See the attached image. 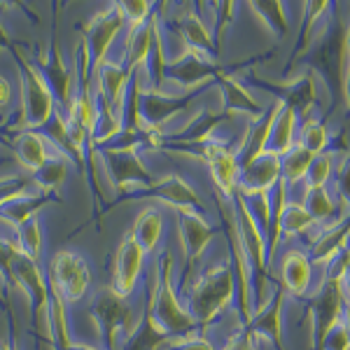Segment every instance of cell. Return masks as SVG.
Listing matches in <instances>:
<instances>
[{
	"label": "cell",
	"mask_w": 350,
	"mask_h": 350,
	"mask_svg": "<svg viewBox=\"0 0 350 350\" xmlns=\"http://www.w3.org/2000/svg\"><path fill=\"white\" fill-rule=\"evenodd\" d=\"M236 295V275L234 267L229 262L208 267L203 273L196 275V280L187 290V301L185 306L196 320L199 327L211 325L219 313L229 308Z\"/></svg>",
	"instance_id": "cell-1"
},
{
	"label": "cell",
	"mask_w": 350,
	"mask_h": 350,
	"mask_svg": "<svg viewBox=\"0 0 350 350\" xmlns=\"http://www.w3.org/2000/svg\"><path fill=\"white\" fill-rule=\"evenodd\" d=\"M148 315L171 338L194 334V332L199 329L196 320L191 318L187 306L180 301L178 290H175L173 255L168 250L163 252V257H159V264H157V280H154V290H152Z\"/></svg>",
	"instance_id": "cell-2"
},
{
	"label": "cell",
	"mask_w": 350,
	"mask_h": 350,
	"mask_svg": "<svg viewBox=\"0 0 350 350\" xmlns=\"http://www.w3.org/2000/svg\"><path fill=\"white\" fill-rule=\"evenodd\" d=\"M138 143H115L105 148H96L100 166L105 171V178L120 194H126L133 199V194H145L157 183L140 161Z\"/></svg>",
	"instance_id": "cell-3"
},
{
	"label": "cell",
	"mask_w": 350,
	"mask_h": 350,
	"mask_svg": "<svg viewBox=\"0 0 350 350\" xmlns=\"http://www.w3.org/2000/svg\"><path fill=\"white\" fill-rule=\"evenodd\" d=\"M348 26L325 21L313 44L308 47V66L325 80L329 92H343V75L350 64L346 47Z\"/></svg>",
	"instance_id": "cell-4"
},
{
	"label": "cell",
	"mask_w": 350,
	"mask_h": 350,
	"mask_svg": "<svg viewBox=\"0 0 350 350\" xmlns=\"http://www.w3.org/2000/svg\"><path fill=\"white\" fill-rule=\"evenodd\" d=\"M89 315H92L96 332L105 350H122L124 341L131 334L138 320H133V310L129 299L117 295L112 287H100L89 301Z\"/></svg>",
	"instance_id": "cell-5"
},
{
	"label": "cell",
	"mask_w": 350,
	"mask_h": 350,
	"mask_svg": "<svg viewBox=\"0 0 350 350\" xmlns=\"http://www.w3.org/2000/svg\"><path fill=\"white\" fill-rule=\"evenodd\" d=\"M16 52V49H14ZM19 59V77H21V115L16 122V131H42L59 110L52 89L44 84V80L38 72L36 64L21 56Z\"/></svg>",
	"instance_id": "cell-6"
},
{
	"label": "cell",
	"mask_w": 350,
	"mask_h": 350,
	"mask_svg": "<svg viewBox=\"0 0 350 350\" xmlns=\"http://www.w3.org/2000/svg\"><path fill=\"white\" fill-rule=\"evenodd\" d=\"M49 285L66 304L80 301L92 285V271L87 259L72 250H59L49 264Z\"/></svg>",
	"instance_id": "cell-7"
},
{
	"label": "cell",
	"mask_w": 350,
	"mask_h": 350,
	"mask_svg": "<svg viewBox=\"0 0 350 350\" xmlns=\"http://www.w3.org/2000/svg\"><path fill=\"white\" fill-rule=\"evenodd\" d=\"M124 28V16L120 10V3H112L105 10H100L98 14H94L87 24L82 26V44L87 49L89 66L92 72L108 59V52L115 42L117 33Z\"/></svg>",
	"instance_id": "cell-8"
},
{
	"label": "cell",
	"mask_w": 350,
	"mask_h": 350,
	"mask_svg": "<svg viewBox=\"0 0 350 350\" xmlns=\"http://www.w3.org/2000/svg\"><path fill=\"white\" fill-rule=\"evenodd\" d=\"M38 72L44 80L49 89H52L56 103H59L61 112L70 110L72 96H75V87H77V68L68 66V61L64 59V52L59 47V40L49 42V47L38 56Z\"/></svg>",
	"instance_id": "cell-9"
},
{
	"label": "cell",
	"mask_w": 350,
	"mask_h": 350,
	"mask_svg": "<svg viewBox=\"0 0 350 350\" xmlns=\"http://www.w3.org/2000/svg\"><path fill=\"white\" fill-rule=\"evenodd\" d=\"M308 315L310 325H313L315 350H325L327 336L343 315L341 280H323L318 285V290L308 299Z\"/></svg>",
	"instance_id": "cell-10"
},
{
	"label": "cell",
	"mask_w": 350,
	"mask_h": 350,
	"mask_svg": "<svg viewBox=\"0 0 350 350\" xmlns=\"http://www.w3.org/2000/svg\"><path fill=\"white\" fill-rule=\"evenodd\" d=\"M12 283L24 292L33 318L38 320V315L44 313L49 304V278L40 271L36 259L19 252V247H16L12 262H10V285Z\"/></svg>",
	"instance_id": "cell-11"
},
{
	"label": "cell",
	"mask_w": 350,
	"mask_h": 350,
	"mask_svg": "<svg viewBox=\"0 0 350 350\" xmlns=\"http://www.w3.org/2000/svg\"><path fill=\"white\" fill-rule=\"evenodd\" d=\"M217 75L219 72L213 59H208V56H203L199 52H191V49H183L166 66L163 82H173L178 87H183L185 94H191V89H199L201 82H208Z\"/></svg>",
	"instance_id": "cell-12"
},
{
	"label": "cell",
	"mask_w": 350,
	"mask_h": 350,
	"mask_svg": "<svg viewBox=\"0 0 350 350\" xmlns=\"http://www.w3.org/2000/svg\"><path fill=\"white\" fill-rule=\"evenodd\" d=\"M283 299H285V290L283 287H275L273 292L267 297V301L259 306L255 313H252L250 323L243 325L247 332H250L252 338H269L275 346V350H285V341H283Z\"/></svg>",
	"instance_id": "cell-13"
},
{
	"label": "cell",
	"mask_w": 350,
	"mask_h": 350,
	"mask_svg": "<svg viewBox=\"0 0 350 350\" xmlns=\"http://www.w3.org/2000/svg\"><path fill=\"white\" fill-rule=\"evenodd\" d=\"M52 201H59V196L47 194V191L38 189V187H24L10 196H3L0 199V219L5 224H10L12 229L21 227L28 219L38 217V213L42 211L44 206H49Z\"/></svg>",
	"instance_id": "cell-14"
},
{
	"label": "cell",
	"mask_w": 350,
	"mask_h": 350,
	"mask_svg": "<svg viewBox=\"0 0 350 350\" xmlns=\"http://www.w3.org/2000/svg\"><path fill=\"white\" fill-rule=\"evenodd\" d=\"M178 231L185 250V269L189 271L206 252L208 243L215 236V227L201 215V211H178Z\"/></svg>",
	"instance_id": "cell-15"
},
{
	"label": "cell",
	"mask_w": 350,
	"mask_h": 350,
	"mask_svg": "<svg viewBox=\"0 0 350 350\" xmlns=\"http://www.w3.org/2000/svg\"><path fill=\"white\" fill-rule=\"evenodd\" d=\"M143 259H145L143 247L131 239V234L126 239H122L115 255V271H112V283H110V287L120 297L129 299L133 295L140 278V271H143Z\"/></svg>",
	"instance_id": "cell-16"
},
{
	"label": "cell",
	"mask_w": 350,
	"mask_h": 350,
	"mask_svg": "<svg viewBox=\"0 0 350 350\" xmlns=\"http://www.w3.org/2000/svg\"><path fill=\"white\" fill-rule=\"evenodd\" d=\"M283 180V171H280V157L275 154H259L257 159L247 161L241 166L239 178V191L241 194H262V191H271L275 185Z\"/></svg>",
	"instance_id": "cell-17"
},
{
	"label": "cell",
	"mask_w": 350,
	"mask_h": 350,
	"mask_svg": "<svg viewBox=\"0 0 350 350\" xmlns=\"http://www.w3.org/2000/svg\"><path fill=\"white\" fill-rule=\"evenodd\" d=\"M96 77V94L110 105L117 115L122 117V108H124V96H126V87L131 82V72L126 70L122 59H105L103 64L94 70Z\"/></svg>",
	"instance_id": "cell-18"
},
{
	"label": "cell",
	"mask_w": 350,
	"mask_h": 350,
	"mask_svg": "<svg viewBox=\"0 0 350 350\" xmlns=\"http://www.w3.org/2000/svg\"><path fill=\"white\" fill-rule=\"evenodd\" d=\"M173 31L178 33L180 44L183 49H191V52H199L208 59L215 61V33H213L211 24L201 19V14L196 10H189V12L180 14L178 19L173 21Z\"/></svg>",
	"instance_id": "cell-19"
},
{
	"label": "cell",
	"mask_w": 350,
	"mask_h": 350,
	"mask_svg": "<svg viewBox=\"0 0 350 350\" xmlns=\"http://www.w3.org/2000/svg\"><path fill=\"white\" fill-rule=\"evenodd\" d=\"M143 196L159 199L168 206L178 208V211H201V199L196 189L180 175H166V178L157 180Z\"/></svg>",
	"instance_id": "cell-20"
},
{
	"label": "cell",
	"mask_w": 350,
	"mask_h": 350,
	"mask_svg": "<svg viewBox=\"0 0 350 350\" xmlns=\"http://www.w3.org/2000/svg\"><path fill=\"white\" fill-rule=\"evenodd\" d=\"M215 80L219 89V98H222L224 115L250 117V122H257L262 117V108H259L257 100L252 98V94L241 82H236L227 72H219Z\"/></svg>",
	"instance_id": "cell-21"
},
{
	"label": "cell",
	"mask_w": 350,
	"mask_h": 350,
	"mask_svg": "<svg viewBox=\"0 0 350 350\" xmlns=\"http://www.w3.org/2000/svg\"><path fill=\"white\" fill-rule=\"evenodd\" d=\"M350 241V215L336 219L334 224H327L320 231L318 239L310 243V264H325L332 262L334 257L341 255L343 250H348Z\"/></svg>",
	"instance_id": "cell-22"
},
{
	"label": "cell",
	"mask_w": 350,
	"mask_h": 350,
	"mask_svg": "<svg viewBox=\"0 0 350 350\" xmlns=\"http://www.w3.org/2000/svg\"><path fill=\"white\" fill-rule=\"evenodd\" d=\"M310 278H313L310 257L301 250H287L280 262V280H283L280 287L295 299H304L310 290Z\"/></svg>",
	"instance_id": "cell-23"
},
{
	"label": "cell",
	"mask_w": 350,
	"mask_h": 350,
	"mask_svg": "<svg viewBox=\"0 0 350 350\" xmlns=\"http://www.w3.org/2000/svg\"><path fill=\"white\" fill-rule=\"evenodd\" d=\"M152 49H154V16H152L148 24L129 28L122 61L131 75L135 70H148Z\"/></svg>",
	"instance_id": "cell-24"
},
{
	"label": "cell",
	"mask_w": 350,
	"mask_h": 350,
	"mask_svg": "<svg viewBox=\"0 0 350 350\" xmlns=\"http://www.w3.org/2000/svg\"><path fill=\"white\" fill-rule=\"evenodd\" d=\"M12 148L16 154V161L31 173H36L38 168H42L44 161L56 152L52 148V143H49L40 131H16Z\"/></svg>",
	"instance_id": "cell-25"
},
{
	"label": "cell",
	"mask_w": 350,
	"mask_h": 350,
	"mask_svg": "<svg viewBox=\"0 0 350 350\" xmlns=\"http://www.w3.org/2000/svg\"><path fill=\"white\" fill-rule=\"evenodd\" d=\"M271 92L278 96L280 103L295 110L299 117H306L313 110L315 98H318L313 75H299L292 82L283 84V87H273Z\"/></svg>",
	"instance_id": "cell-26"
},
{
	"label": "cell",
	"mask_w": 350,
	"mask_h": 350,
	"mask_svg": "<svg viewBox=\"0 0 350 350\" xmlns=\"http://www.w3.org/2000/svg\"><path fill=\"white\" fill-rule=\"evenodd\" d=\"M297 126H299V115L292 108H287L278 100V115L271 126V135L267 143V152L275 157H285L287 152L297 145Z\"/></svg>",
	"instance_id": "cell-27"
},
{
	"label": "cell",
	"mask_w": 350,
	"mask_h": 350,
	"mask_svg": "<svg viewBox=\"0 0 350 350\" xmlns=\"http://www.w3.org/2000/svg\"><path fill=\"white\" fill-rule=\"evenodd\" d=\"M161 229H163V215L159 208L154 206H148L140 211V215L135 217L133 222V229H131V239L143 247V252L154 250L161 241Z\"/></svg>",
	"instance_id": "cell-28"
},
{
	"label": "cell",
	"mask_w": 350,
	"mask_h": 350,
	"mask_svg": "<svg viewBox=\"0 0 350 350\" xmlns=\"http://www.w3.org/2000/svg\"><path fill=\"white\" fill-rule=\"evenodd\" d=\"M173 338L161 329L148 313L135 323L131 334L124 341L122 350H159L161 346H168Z\"/></svg>",
	"instance_id": "cell-29"
},
{
	"label": "cell",
	"mask_w": 350,
	"mask_h": 350,
	"mask_svg": "<svg viewBox=\"0 0 350 350\" xmlns=\"http://www.w3.org/2000/svg\"><path fill=\"white\" fill-rule=\"evenodd\" d=\"M70 166H72V161L68 159L66 154H61V152H54V154L49 157L47 161H44V166L38 168V171L33 173V178H31L33 180V187L47 191V194L59 196L61 185L66 183Z\"/></svg>",
	"instance_id": "cell-30"
},
{
	"label": "cell",
	"mask_w": 350,
	"mask_h": 350,
	"mask_svg": "<svg viewBox=\"0 0 350 350\" xmlns=\"http://www.w3.org/2000/svg\"><path fill=\"white\" fill-rule=\"evenodd\" d=\"M313 159H315L313 152L304 150L301 145H295L285 157H280V171H283V180L287 183V187L292 189L295 185L304 183Z\"/></svg>",
	"instance_id": "cell-31"
},
{
	"label": "cell",
	"mask_w": 350,
	"mask_h": 350,
	"mask_svg": "<svg viewBox=\"0 0 350 350\" xmlns=\"http://www.w3.org/2000/svg\"><path fill=\"white\" fill-rule=\"evenodd\" d=\"M250 8H252V12L259 16V21H262L275 38L287 36L290 21H287V12L283 10L280 0H259V3H250Z\"/></svg>",
	"instance_id": "cell-32"
},
{
	"label": "cell",
	"mask_w": 350,
	"mask_h": 350,
	"mask_svg": "<svg viewBox=\"0 0 350 350\" xmlns=\"http://www.w3.org/2000/svg\"><path fill=\"white\" fill-rule=\"evenodd\" d=\"M315 219L304 208V203H290L287 201L283 217H280V236L285 239H295V236H304L313 229Z\"/></svg>",
	"instance_id": "cell-33"
},
{
	"label": "cell",
	"mask_w": 350,
	"mask_h": 350,
	"mask_svg": "<svg viewBox=\"0 0 350 350\" xmlns=\"http://www.w3.org/2000/svg\"><path fill=\"white\" fill-rule=\"evenodd\" d=\"M14 243L19 247V252H24L26 257L31 259H40V252H42V227H40V219L33 217L24 222L21 227L14 229Z\"/></svg>",
	"instance_id": "cell-34"
},
{
	"label": "cell",
	"mask_w": 350,
	"mask_h": 350,
	"mask_svg": "<svg viewBox=\"0 0 350 350\" xmlns=\"http://www.w3.org/2000/svg\"><path fill=\"white\" fill-rule=\"evenodd\" d=\"M297 145H301L304 150L313 152V154H323L327 152V145H329V131H327L323 120H308L301 124V131H299V140Z\"/></svg>",
	"instance_id": "cell-35"
},
{
	"label": "cell",
	"mask_w": 350,
	"mask_h": 350,
	"mask_svg": "<svg viewBox=\"0 0 350 350\" xmlns=\"http://www.w3.org/2000/svg\"><path fill=\"white\" fill-rule=\"evenodd\" d=\"M301 203L315 222H327V219H332V215L336 213V203H334V199H332L329 191H327V187L304 189V201Z\"/></svg>",
	"instance_id": "cell-36"
},
{
	"label": "cell",
	"mask_w": 350,
	"mask_h": 350,
	"mask_svg": "<svg viewBox=\"0 0 350 350\" xmlns=\"http://www.w3.org/2000/svg\"><path fill=\"white\" fill-rule=\"evenodd\" d=\"M332 166H334V154H329V152L315 154L306 178H304V189L327 187V183H329V178H332Z\"/></svg>",
	"instance_id": "cell-37"
},
{
	"label": "cell",
	"mask_w": 350,
	"mask_h": 350,
	"mask_svg": "<svg viewBox=\"0 0 350 350\" xmlns=\"http://www.w3.org/2000/svg\"><path fill=\"white\" fill-rule=\"evenodd\" d=\"M243 201H245L247 211L252 213V217L257 219L259 229L267 236L269 222H271V191H262V194H243Z\"/></svg>",
	"instance_id": "cell-38"
},
{
	"label": "cell",
	"mask_w": 350,
	"mask_h": 350,
	"mask_svg": "<svg viewBox=\"0 0 350 350\" xmlns=\"http://www.w3.org/2000/svg\"><path fill=\"white\" fill-rule=\"evenodd\" d=\"M154 5L152 3H145V0H131V3H120V10H122V16H124V24L129 28H135V26H143L154 16Z\"/></svg>",
	"instance_id": "cell-39"
},
{
	"label": "cell",
	"mask_w": 350,
	"mask_h": 350,
	"mask_svg": "<svg viewBox=\"0 0 350 350\" xmlns=\"http://www.w3.org/2000/svg\"><path fill=\"white\" fill-rule=\"evenodd\" d=\"M166 350H217L208 341L206 336L194 332V334H187V336H180V338H173L171 343L166 346Z\"/></svg>",
	"instance_id": "cell-40"
},
{
	"label": "cell",
	"mask_w": 350,
	"mask_h": 350,
	"mask_svg": "<svg viewBox=\"0 0 350 350\" xmlns=\"http://www.w3.org/2000/svg\"><path fill=\"white\" fill-rule=\"evenodd\" d=\"M325 350H350V334L348 327L343 323V318L334 325V329L329 332L325 341Z\"/></svg>",
	"instance_id": "cell-41"
},
{
	"label": "cell",
	"mask_w": 350,
	"mask_h": 350,
	"mask_svg": "<svg viewBox=\"0 0 350 350\" xmlns=\"http://www.w3.org/2000/svg\"><path fill=\"white\" fill-rule=\"evenodd\" d=\"M16 252V243L14 239H5L0 236V275L10 283V262H12Z\"/></svg>",
	"instance_id": "cell-42"
},
{
	"label": "cell",
	"mask_w": 350,
	"mask_h": 350,
	"mask_svg": "<svg viewBox=\"0 0 350 350\" xmlns=\"http://www.w3.org/2000/svg\"><path fill=\"white\" fill-rule=\"evenodd\" d=\"M222 350H255V346H252V336L250 332L243 327V329L236 332L234 336L227 341V346H224Z\"/></svg>",
	"instance_id": "cell-43"
},
{
	"label": "cell",
	"mask_w": 350,
	"mask_h": 350,
	"mask_svg": "<svg viewBox=\"0 0 350 350\" xmlns=\"http://www.w3.org/2000/svg\"><path fill=\"white\" fill-rule=\"evenodd\" d=\"M336 189H338V194H341V201L346 203V208L350 211V154L346 163H343L341 175H338V180H336Z\"/></svg>",
	"instance_id": "cell-44"
},
{
	"label": "cell",
	"mask_w": 350,
	"mask_h": 350,
	"mask_svg": "<svg viewBox=\"0 0 350 350\" xmlns=\"http://www.w3.org/2000/svg\"><path fill=\"white\" fill-rule=\"evenodd\" d=\"M10 100H12V84L5 75H0V108H5Z\"/></svg>",
	"instance_id": "cell-45"
},
{
	"label": "cell",
	"mask_w": 350,
	"mask_h": 350,
	"mask_svg": "<svg viewBox=\"0 0 350 350\" xmlns=\"http://www.w3.org/2000/svg\"><path fill=\"white\" fill-rule=\"evenodd\" d=\"M343 96H346V110L350 117V64L346 68V75H343Z\"/></svg>",
	"instance_id": "cell-46"
},
{
	"label": "cell",
	"mask_w": 350,
	"mask_h": 350,
	"mask_svg": "<svg viewBox=\"0 0 350 350\" xmlns=\"http://www.w3.org/2000/svg\"><path fill=\"white\" fill-rule=\"evenodd\" d=\"M0 350H19V346H16V341H14L12 334L0 338Z\"/></svg>",
	"instance_id": "cell-47"
},
{
	"label": "cell",
	"mask_w": 350,
	"mask_h": 350,
	"mask_svg": "<svg viewBox=\"0 0 350 350\" xmlns=\"http://www.w3.org/2000/svg\"><path fill=\"white\" fill-rule=\"evenodd\" d=\"M8 287L10 283L0 275V306H8Z\"/></svg>",
	"instance_id": "cell-48"
},
{
	"label": "cell",
	"mask_w": 350,
	"mask_h": 350,
	"mask_svg": "<svg viewBox=\"0 0 350 350\" xmlns=\"http://www.w3.org/2000/svg\"><path fill=\"white\" fill-rule=\"evenodd\" d=\"M66 350H100V348H96V346H89V343H75V341H72L70 346H68Z\"/></svg>",
	"instance_id": "cell-49"
},
{
	"label": "cell",
	"mask_w": 350,
	"mask_h": 350,
	"mask_svg": "<svg viewBox=\"0 0 350 350\" xmlns=\"http://www.w3.org/2000/svg\"><path fill=\"white\" fill-rule=\"evenodd\" d=\"M346 47H348V59H350V24H348V36H346Z\"/></svg>",
	"instance_id": "cell-50"
},
{
	"label": "cell",
	"mask_w": 350,
	"mask_h": 350,
	"mask_svg": "<svg viewBox=\"0 0 350 350\" xmlns=\"http://www.w3.org/2000/svg\"><path fill=\"white\" fill-rule=\"evenodd\" d=\"M5 126V117H0V129H3Z\"/></svg>",
	"instance_id": "cell-51"
}]
</instances>
